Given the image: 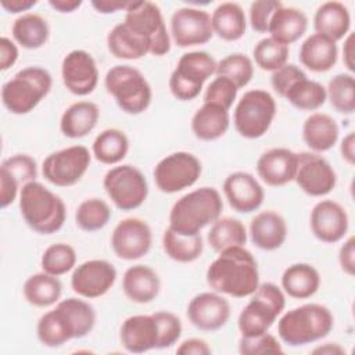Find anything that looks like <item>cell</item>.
Masks as SVG:
<instances>
[{
  "instance_id": "cell-26",
  "label": "cell",
  "mask_w": 355,
  "mask_h": 355,
  "mask_svg": "<svg viewBox=\"0 0 355 355\" xmlns=\"http://www.w3.org/2000/svg\"><path fill=\"white\" fill-rule=\"evenodd\" d=\"M248 234L252 244L259 250L275 251L287 239L286 219L273 209L261 211L251 219Z\"/></svg>"
},
{
  "instance_id": "cell-7",
  "label": "cell",
  "mask_w": 355,
  "mask_h": 355,
  "mask_svg": "<svg viewBox=\"0 0 355 355\" xmlns=\"http://www.w3.org/2000/svg\"><path fill=\"white\" fill-rule=\"evenodd\" d=\"M104 87L116 105L129 115L144 112L153 100L148 80L137 68L128 64L111 67L105 73Z\"/></svg>"
},
{
  "instance_id": "cell-53",
  "label": "cell",
  "mask_w": 355,
  "mask_h": 355,
  "mask_svg": "<svg viewBox=\"0 0 355 355\" xmlns=\"http://www.w3.org/2000/svg\"><path fill=\"white\" fill-rule=\"evenodd\" d=\"M338 263L348 276L355 275V237L349 236L338 250Z\"/></svg>"
},
{
  "instance_id": "cell-5",
  "label": "cell",
  "mask_w": 355,
  "mask_h": 355,
  "mask_svg": "<svg viewBox=\"0 0 355 355\" xmlns=\"http://www.w3.org/2000/svg\"><path fill=\"white\" fill-rule=\"evenodd\" d=\"M334 327L331 311L316 302H309L284 312L277 322L279 338L290 347L312 344L329 336Z\"/></svg>"
},
{
  "instance_id": "cell-30",
  "label": "cell",
  "mask_w": 355,
  "mask_h": 355,
  "mask_svg": "<svg viewBox=\"0 0 355 355\" xmlns=\"http://www.w3.org/2000/svg\"><path fill=\"white\" fill-rule=\"evenodd\" d=\"M100 110L89 100H79L68 105L60 119V130L68 139H82L97 125Z\"/></svg>"
},
{
  "instance_id": "cell-44",
  "label": "cell",
  "mask_w": 355,
  "mask_h": 355,
  "mask_svg": "<svg viewBox=\"0 0 355 355\" xmlns=\"http://www.w3.org/2000/svg\"><path fill=\"white\" fill-rule=\"evenodd\" d=\"M112 211L110 205L97 197L83 200L75 212V222L83 232H97L101 230L111 219Z\"/></svg>"
},
{
  "instance_id": "cell-42",
  "label": "cell",
  "mask_w": 355,
  "mask_h": 355,
  "mask_svg": "<svg viewBox=\"0 0 355 355\" xmlns=\"http://www.w3.org/2000/svg\"><path fill=\"white\" fill-rule=\"evenodd\" d=\"M283 98L300 111H316L327 100L326 87L318 80L308 79V76L294 82Z\"/></svg>"
},
{
  "instance_id": "cell-29",
  "label": "cell",
  "mask_w": 355,
  "mask_h": 355,
  "mask_svg": "<svg viewBox=\"0 0 355 355\" xmlns=\"http://www.w3.org/2000/svg\"><path fill=\"white\" fill-rule=\"evenodd\" d=\"M300 62L309 71L320 73L330 71L338 58L337 43L319 33L309 35L300 47Z\"/></svg>"
},
{
  "instance_id": "cell-15",
  "label": "cell",
  "mask_w": 355,
  "mask_h": 355,
  "mask_svg": "<svg viewBox=\"0 0 355 355\" xmlns=\"http://www.w3.org/2000/svg\"><path fill=\"white\" fill-rule=\"evenodd\" d=\"M297 186L311 197H323L337 184V173L330 162L318 153H297Z\"/></svg>"
},
{
  "instance_id": "cell-11",
  "label": "cell",
  "mask_w": 355,
  "mask_h": 355,
  "mask_svg": "<svg viewBox=\"0 0 355 355\" xmlns=\"http://www.w3.org/2000/svg\"><path fill=\"white\" fill-rule=\"evenodd\" d=\"M103 187L122 211H133L144 204L148 196V183L143 172L130 164L112 166L103 179Z\"/></svg>"
},
{
  "instance_id": "cell-52",
  "label": "cell",
  "mask_w": 355,
  "mask_h": 355,
  "mask_svg": "<svg viewBox=\"0 0 355 355\" xmlns=\"http://www.w3.org/2000/svg\"><path fill=\"white\" fill-rule=\"evenodd\" d=\"M306 76V73L295 64H284L283 67H280L279 69L272 72L270 76V85L273 92L279 96V97H284L286 92L288 90V87L297 82L298 79Z\"/></svg>"
},
{
  "instance_id": "cell-49",
  "label": "cell",
  "mask_w": 355,
  "mask_h": 355,
  "mask_svg": "<svg viewBox=\"0 0 355 355\" xmlns=\"http://www.w3.org/2000/svg\"><path fill=\"white\" fill-rule=\"evenodd\" d=\"M239 352L241 355H262V354H282L283 348L279 340L270 334L263 333L254 337L241 336L239 340Z\"/></svg>"
},
{
  "instance_id": "cell-2",
  "label": "cell",
  "mask_w": 355,
  "mask_h": 355,
  "mask_svg": "<svg viewBox=\"0 0 355 355\" xmlns=\"http://www.w3.org/2000/svg\"><path fill=\"white\" fill-rule=\"evenodd\" d=\"M96 324V311L85 300L69 297L43 313L36 324L39 341L49 348H58L65 343L87 336Z\"/></svg>"
},
{
  "instance_id": "cell-47",
  "label": "cell",
  "mask_w": 355,
  "mask_h": 355,
  "mask_svg": "<svg viewBox=\"0 0 355 355\" xmlns=\"http://www.w3.org/2000/svg\"><path fill=\"white\" fill-rule=\"evenodd\" d=\"M288 46L279 43L270 36L261 39L252 50V57L258 68L262 71H276L288 61Z\"/></svg>"
},
{
  "instance_id": "cell-45",
  "label": "cell",
  "mask_w": 355,
  "mask_h": 355,
  "mask_svg": "<svg viewBox=\"0 0 355 355\" xmlns=\"http://www.w3.org/2000/svg\"><path fill=\"white\" fill-rule=\"evenodd\" d=\"M40 266L46 273L62 276L76 266V251L71 244L55 243L49 245L40 258Z\"/></svg>"
},
{
  "instance_id": "cell-33",
  "label": "cell",
  "mask_w": 355,
  "mask_h": 355,
  "mask_svg": "<svg viewBox=\"0 0 355 355\" xmlns=\"http://www.w3.org/2000/svg\"><path fill=\"white\" fill-rule=\"evenodd\" d=\"M280 282L284 294L295 300H306L318 293L320 275L313 265L297 262L284 269Z\"/></svg>"
},
{
  "instance_id": "cell-35",
  "label": "cell",
  "mask_w": 355,
  "mask_h": 355,
  "mask_svg": "<svg viewBox=\"0 0 355 355\" xmlns=\"http://www.w3.org/2000/svg\"><path fill=\"white\" fill-rule=\"evenodd\" d=\"M214 35L225 42L240 40L247 31V18L243 7L234 1L220 3L211 15Z\"/></svg>"
},
{
  "instance_id": "cell-59",
  "label": "cell",
  "mask_w": 355,
  "mask_h": 355,
  "mask_svg": "<svg viewBox=\"0 0 355 355\" xmlns=\"http://www.w3.org/2000/svg\"><path fill=\"white\" fill-rule=\"evenodd\" d=\"M340 153H341V158L348 165L352 166L355 164V133L354 132H349L344 136L340 144Z\"/></svg>"
},
{
  "instance_id": "cell-8",
  "label": "cell",
  "mask_w": 355,
  "mask_h": 355,
  "mask_svg": "<svg viewBox=\"0 0 355 355\" xmlns=\"http://www.w3.org/2000/svg\"><path fill=\"white\" fill-rule=\"evenodd\" d=\"M286 306V295L275 283H259L250 295V301L237 318V327L244 337H254L269 331Z\"/></svg>"
},
{
  "instance_id": "cell-34",
  "label": "cell",
  "mask_w": 355,
  "mask_h": 355,
  "mask_svg": "<svg viewBox=\"0 0 355 355\" xmlns=\"http://www.w3.org/2000/svg\"><path fill=\"white\" fill-rule=\"evenodd\" d=\"M306 28L308 17L302 10L282 4L270 18L268 33L272 39L288 46L302 37Z\"/></svg>"
},
{
  "instance_id": "cell-18",
  "label": "cell",
  "mask_w": 355,
  "mask_h": 355,
  "mask_svg": "<svg viewBox=\"0 0 355 355\" xmlns=\"http://www.w3.org/2000/svg\"><path fill=\"white\" fill-rule=\"evenodd\" d=\"M116 269L107 259H89L75 266L71 287L75 294L86 300L105 295L116 280Z\"/></svg>"
},
{
  "instance_id": "cell-36",
  "label": "cell",
  "mask_w": 355,
  "mask_h": 355,
  "mask_svg": "<svg viewBox=\"0 0 355 355\" xmlns=\"http://www.w3.org/2000/svg\"><path fill=\"white\" fill-rule=\"evenodd\" d=\"M107 49L115 58L139 60L150 53V42L121 22L108 32Z\"/></svg>"
},
{
  "instance_id": "cell-48",
  "label": "cell",
  "mask_w": 355,
  "mask_h": 355,
  "mask_svg": "<svg viewBox=\"0 0 355 355\" xmlns=\"http://www.w3.org/2000/svg\"><path fill=\"white\" fill-rule=\"evenodd\" d=\"M239 87L225 76H216L205 89L204 103L220 105L225 110H230L237 98Z\"/></svg>"
},
{
  "instance_id": "cell-41",
  "label": "cell",
  "mask_w": 355,
  "mask_h": 355,
  "mask_svg": "<svg viewBox=\"0 0 355 355\" xmlns=\"http://www.w3.org/2000/svg\"><path fill=\"white\" fill-rule=\"evenodd\" d=\"M162 248L172 261L190 263L201 257L204 251V241L201 234L184 236L166 227L162 234Z\"/></svg>"
},
{
  "instance_id": "cell-40",
  "label": "cell",
  "mask_w": 355,
  "mask_h": 355,
  "mask_svg": "<svg viewBox=\"0 0 355 355\" xmlns=\"http://www.w3.org/2000/svg\"><path fill=\"white\" fill-rule=\"evenodd\" d=\"M248 240V232L244 223L233 216L218 218L207 234V241L211 248L220 252L230 247L245 245Z\"/></svg>"
},
{
  "instance_id": "cell-21",
  "label": "cell",
  "mask_w": 355,
  "mask_h": 355,
  "mask_svg": "<svg viewBox=\"0 0 355 355\" xmlns=\"http://www.w3.org/2000/svg\"><path fill=\"white\" fill-rule=\"evenodd\" d=\"M187 319L201 331H216L230 318V304L216 291H204L194 295L187 305Z\"/></svg>"
},
{
  "instance_id": "cell-20",
  "label": "cell",
  "mask_w": 355,
  "mask_h": 355,
  "mask_svg": "<svg viewBox=\"0 0 355 355\" xmlns=\"http://www.w3.org/2000/svg\"><path fill=\"white\" fill-rule=\"evenodd\" d=\"M309 226L319 241L334 244L347 236L349 218L345 208L337 201L320 200L311 211Z\"/></svg>"
},
{
  "instance_id": "cell-37",
  "label": "cell",
  "mask_w": 355,
  "mask_h": 355,
  "mask_svg": "<svg viewBox=\"0 0 355 355\" xmlns=\"http://www.w3.org/2000/svg\"><path fill=\"white\" fill-rule=\"evenodd\" d=\"M11 35L17 44L26 50L43 47L50 37V26L40 14L25 12L15 18L11 26Z\"/></svg>"
},
{
  "instance_id": "cell-56",
  "label": "cell",
  "mask_w": 355,
  "mask_h": 355,
  "mask_svg": "<svg viewBox=\"0 0 355 355\" xmlns=\"http://www.w3.org/2000/svg\"><path fill=\"white\" fill-rule=\"evenodd\" d=\"M133 1L122 0H94L92 1L93 8L100 14H114L116 11H128L132 7Z\"/></svg>"
},
{
  "instance_id": "cell-14",
  "label": "cell",
  "mask_w": 355,
  "mask_h": 355,
  "mask_svg": "<svg viewBox=\"0 0 355 355\" xmlns=\"http://www.w3.org/2000/svg\"><path fill=\"white\" fill-rule=\"evenodd\" d=\"M90 162L92 154L85 146H69L50 153L43 159L42 173L49 183L57 187H69L85 176Z\"/></svg>"
},
{
  "instance_id": "cell-51",
  "label": "cell",
  "mask_w": 355,
  "mask_h": 355,
  "mask_svg": "<svg viewBox=\"0 0 355 355\" xmlns=\"http://www.w3.org/2000/svg\"><path fill=\"white\" fill-rule=\"evenodd\" d=\"M282 1L277 0H257L252 1L248 11L250 25L252 31L258 33H268L269 22L273 12L282 6Z\"/></svg>"
},
{
  "instance_id": "cell-16",
  "label": "cell",
  "mask_w": 355,
  "mask_h": 355,
  "mask_svg": "<svg viewBox=\"0 0 355 355\" xmlns=\"http://www.w3.org/2000/svg\"><path fill=\"white\" fill-rule=\"evenodd\" d=\"M111 248L123 261H136L147 255L153 245L150 225L136 216L121 219L111 233Z\"/></svg>"
},
{
  "instance_id": "cell-46",
  "label": "cell",
  "mask_w": 355,
  "mask_h": 355,
  "mask_svg": "<svg viewBox=\"0 0 355 355\" xmlns=\"http://www.w3.org/2000/svg\"><path fill=\"white\" fill-rule=\"evenodd\" d=\"M216 76L230 79L239 89L247 86L254 76V62L243 53H232L216 64Z\"/></svg>"
},
{
  "instance_id": "cell-58",
  "label": "cell",
  "mask_w": 355,
  "mask_h": 355,
  "mask_svg": "<svg viewBox=\"0 0 355 355\" xmlns=\"http://www.w3.org/2000/svg\"><path fill=\"white\" fill-rule=\"evenodd\" d=\"M355 37L354 33L349 32L345 37H344V46H343V62L347 67V69L349 71V73H352L355 71V50H354V43Z\"/></svg>"
},
{
  "instance_id": "cell-32",
  "label": "cell",
  "mask_w": 355,
  "mask_h": 355,
  "mask_svg": "<svg viewBox=\"0 0 355 355\" xmlns=\"http://www.w3.org/2000/svg\"><path fill=\"white\" fill-rule=\"evenodd\" d=\"M191 132L202 141H214L225 136L230 126L229 111L220 105L204 103L193 115Z\"/></svg>"
},
{
  "instance_id": "cell-10",
  "label": "cell",
  "mask_w": 355,
  "mask_h": 355,
  "mask_svg": "<svg viewBox=\"0 0 355 355\" xmlns=\"http://www.w3.org/2000/svg\"><path fill=\"white\" fill-rule=\"evenodd\" d=\"M276 101L269 92L262 89L245 92L233 112L236 132L250 140L262 137L269 130L276 116Z\"/></svg>"
},
{
  "instance_id": "cell-61",
  "label": "cell",
  "mask_w": 355,
  "mask_h": 355,
  "mask_svg": "<svg viewBox=\"0 0 355 355\" xmlns=\"http://www.w3.org/2000/svg\"><path fill=\"white\" fill-rule=\"evenodd\" d=\"M313 355H345V349L337 343H324L311 351Z\"/></svg>"
},
{
  "instance_id": "cell-24",
  "label": "cell",
  "mask_w": 355,
  "mask_h": 355,
  "mask_svg": "<svg viewBox=\"0 0 355 355\" xmlns=\"http://www.w3.org/2000/svg\"><path fill=\"white\" fill-rule=\"evenodd\" d=\"M119 341L130 354L158 349L159 330L155 316L151 313L126 318L119 329Z\"/></svg>"
},
{
  "instance_id": "cell-27",
  "label": "cell",
  "mask_w": 355,
  "mask_h": 355,
  "mask_svg": "<svg viewBox=\"0 0 355 355\" xmlns=\"http://www.w3.org/2000/svg\"><path fill=\"white\" fill-rule=\"evenodd\" d=\"M122 290L129 301L135 304H148L159 294L161 280L151 266L137 263L125 270Z\"/></svg>"
},
{
  "instance_id": "cell-54",
  "label": "cell",
  "mask_w": 355,
  "mask_h": 355,
  "mask_svg": "<svg viewBox=\"0 0 355 355\" xmlns=\"http://www.w3.org/2000/svg\"><path fill=\"white\" fill-rule=\"evenodd\" d=\"M18 47L14 40L7 36L0 37V71L10 69L18 60Z\"/></svg>"
},
{
  "instance_id": "cell-22",
  "label": "cell",
  "mask_w": 355,
  "mask_h": 355,
  "mask_svg": "<svg viewBox=\"0 0 355 355\" xmlns=\"http://www.w3.org/2000/svg\"><path fill=\"white\" fill-rule=\"evenodd\" d=\"M37 164L28 154H14L4 158L0 165V207L11 205L24 184L36 180Z\"/></svg>"
},
{
  "instance_id": "cell-50",
  "label": "cell",
  "mask_w": 355,
  "mask_h": 355,
  "mask_svg": "<svg viewBox=\"0 0 355 355\" xmlns=\"http://www.w3.org/2000/svg\"><path fill=\"white\" fill-rule=\"evenodd\" d=\"M157 319L158 323V330H159V344L158 349L169 348L173 344H176L182 336V322L180 319L169 312V311H158L153 313Z\"/></svg>"
},
{
  "instance_id": "cell-12",
  "label": "cell",
  "mask_w": 355,
  "mask_h": 355,
  "mask_svg": "<svg viewBox=\"0 0 355 355\" xmlns=\"http://www.w3.org/2000/svg\"><path fill=\"white\" fill-rule=\"evenodd\" d=\"M123 24L150 42V54L161 57L171 51V33L155 3L148 0L133 1L125 12Z\"/></svg>"
},
{
  "instance_id": "cell-55",
  "label": "cell",
  "mask_w": 355,
  "mask_h": 355,
  "mask_svg": "<svg viewBox=\"0 0 355 355\" xmlns=\"http://www.w3.org/2000/svg\"><path fill=\"white\" fill-rule=\"evenodd\" d=\"M212 352L208 343L202 338L191 337L179 344L176 348V354L180 355H209Z\"/></svg>"
},
{
  "instance_id": "cell-6",
  "label": "cell",
  "mask_w": 355,
  "mask_h": 355,
  "mask_svg": "<svg viewBox=\"0 0 355 355\" xmlns=\"http://www.w3.org/2000/svg\"><path fill=\"white\" fill-rule=\"evenodd\" d=\"M51 73L42 67L31 65L18 71L1 86V103L14 115H25L33 111L50 93Z\"/></svg>"
},
{
  "instance_id": "cell-17",
  "label": "cell",
  "mask_w": 355,
  "mask_h": 355,
  "mask_svg": "<svg viewBox=\"0 0 355 355\" xmlns=\"http://www.w3.org/2000/svg\"><path fill=\"white\" fill-rule=\"evenodd\" d=\"M214 36L211 15L197 7H180L171 17V37L178 47L208 43Z\"/></svg>"
},
{
  "instance_id": "cell-43",
  "label": "cell",
  "mask_w": 355,
  "mask_h": 355,
  "mask_svg": "<svg viewBox=\"0 0 355 355\" xmlns=\"http://www.w3.org/2000/svg\"><path fill=\"white\" fill-rule=\"evenodd\" d=\"M330 105L340 114L351 115L355 111V79L352 73L334 75L326 87Z\"/></svg>"
},
{
  "instance_id": "cell-38",
  "label": "cell",
  "mask_w": 355,
  "mask_h": 355,
  "mask_svg": "<svg viewBox=\"0 0 355 355\" xmlns=\"http://www.w3.org/2000/svg\"><path fill=\"white\" fill-rule=\"evenodd\" d=\"M22 294L26 302L37 308H46L57 304L62 294V284L57 276L39 272L29 276L24 286Z\"/></svg>"
},
{
  "instance_id": "cell-1",
  "label": "cell",
  "mask_w": 355,
  "mask_h": 355,
  "mask_svg": "<svg viewBox=\"0 0 355 355\" xmlns=\"http://www.w3.org/2000/svg\"><path fill=\"white\" fill-rule=\"evenodd\" d=\"M209 263L205 279L212 291L234 298L250 297L259 286L258 263L244 245L230 247Z\"/></svg>"
},
{
  "instance_id": "cell-4",
  "label": "cell",
  "mask_w": 355,
  "mask_h": 355,
  "mask_svg": "<svg viewBox=\"0 0 355 355\" xmlns=\"http://www.w3.org/2000/svg\"><path fill=\"white\" fill-rule=\"evenodd\" d=\"M18 205L24 222L39 234L57 233L65 223V202L37 180L22 186Z\"/></svg>"
},
{
  "instance_id": "cell-3",
  "label": "cell",
  "mask_w": 355,
  "mask_h": 355,
  "mask_svg": "<svg viewBox=\"0 0 355 355\" xmlns=\"http://www.w3.org/2000/svg\"><path fill=\"white\" fill-rule=\"evenodd\" d=\"M223 200L215 187L204 186L182 196L171 208L169 229L179 234L193 236L220 218Z\"/></svg>"
},
{
  "instance_id": "cell-9",
  "label": "cell",
  "mask_w": 355,
  "mask_h": 355,
  "mask_svg": "<svg viewBox=\"0 0 355 355\" xmlns=\"http://www.w3.org/2000/svg\"><path fill=\"white\" fill-rule=\"evenodd\" d=\"M218 61L208 51H189L180 55L169 76V90L176 100L191 101L200 96L204 83L215 75Z\"/></svg>"
},
{
  "instance_id": "cell-60",
  "label": "cell",
  "mask_w": 355,
  "mask_h": 355,
  "mask_svg": "<svg viewBox=\"0 0 355 355\" xmlns=\"http://www.w3.org/2000/svg\"><path fill=\"white\" fill-rule=\"evenodd\" d=\"M49 6L61 14H71L82 6V0H49Z\"/></svg>"
},
{
  "instance_id": "cell-31",
  "label": "cell",
  "mask_w": 355,
  "mask_h": 355,
  "mask_svg": "<svg viewBox=\"0 0 355 355\" xmlns=\"http://www.w3.org/2000/svg\"><path fill=\"white\" fill-rule=\"evenodd\" d=\"M340 137L338 123L324 112L311 114L302 125V140L313 153L331 150Z\"/></svg>"
},
{
  "instance_id": "cell-25",
  "label": "cell",
  "mask_w": 355,
  "mask_h": 355,
  "mask_svg": "<svg viewBox=\"0 0 355 355\" xmlns=\"http://www.w3.org/2000/svg\"><path fill=\"white\" fill-rule=\"evenodd\" d=\"M257 173L270 187H280L294 180L297 153L286 147H273L262 153L257 161Z\"/></svg>"
},
{
  "instance_id": "cell-23",
  "label": "cell",
  "mask_w": 355,
  "mask_h": 355,
  "mask_svg": "<svg viewBox=\"0 0 355 355\" xmlns=\"http://www.w3.org/2000/svg\"><path fill=\"white\" fill-rule=\"evenodd\" d=\"M222 191L230 208L240 214H251L261 208L265 191L257 178L244 171H237L226 176Z\"/></svg>"
},
{
  "instance_id": "cell-39",
  "label": "cell",
  "mask_w": 355,
  "mask_h": 355,
  "mask_svg": "<svg viewBox=\"0 0 355 355\" xmlns=\"http://www.w3.org/2000/svg\"><path fill=\"white\" fill-rule=\"evenodd\" d=\"M129 151V139L126 133L116 128H108L100 132L92 144L93 157L104 165L119 164Z\"/></svg>"
},
{
  "instance_id": "cell-13",
  "label": "cell",
  "mask_w": 355,
  "mask_h": 355,
  "mask_svg": "<svg viewBox=\"0 0 355 355\" xmlns=\"http://www.w3.org/2000/svg\"><path fill=\"white\" fill-rule=\"evenodd\" d=\"M201 161L191 153L175 151L157 162L153 171L155 186L165 194L191 187L201 176Z\"/></svg>"
},
{
  "instance_id": "cell-19",
  "label": "cell",
  "mask_w": 355,
  "mask_h": 355,
  "mask_svg": "<svg viewBox=\"0 0 355 355\" xmlns=\"http://www.w3.org/2000/svg\"><path fill=\"white\" fill-rule=\"evenodd\" d=\"M61 79L67 90L75 96H87L98 83V68L93 55L82 49L69 51L61 62Z\"/></svg>"
},
{
  "instance_id": "cell-57",
  "label": "cell",
  "mask_w": 355,
  "mask_h": 355,
  "mask_svg": "<svg viewBox=\"0 0 355 355\" xmlns=\"http://www.w3.org/2000/svg\"><path fill=\"white\" fill-rule=\"evenodd\" d=\"M37 4V0H1L0 6L8 14H25Z\"/></svg>"
},
{
  "instance_id": "cell-28",
  "label": "cell",
  "mask_w": 355,
  "mask_h": 355,
  "mask_svg": "<svg viewBox=\"0 0 355 355\" xmlns=\"http://www.w3.org/2000/svg\"><path fill=\"white\" fill-rule=\"evenodd\" d=\"M315 33L329 37L333 42L344 39L351 29V14L341 1L322 3L313 15Z\"/></svg>"
}]
</instances>
